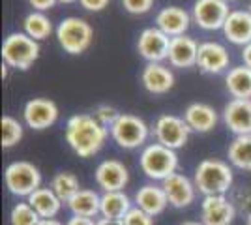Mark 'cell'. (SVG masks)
Instances as JSON below:
<instances>
[{"label":"cell","mask_w":251,"mask_h":225,"mask_svg":"<svg viewBox=\"0 0 251 225\" xmlns=\"http://www.w3.org/2000/svg\"><path fill=\"white\" fill-rule=\"evenodd\" d=\"M189 133H191V129L186 124V120L176 115H161L154 124L156 143L173 150L182 149L188 143Z\"/></svg>","instance_id":"ba28073f"},{"label":"cell","mask_w":251,"mask_h":225,"mask_svg":"<svg viewBox=\"0 0 251 225\" xmlns=\"http://www.w3.org/2000/svg\"><path fill=\"white\" fill-rule=\"evenodd\" d=\"M26 203H30L40 218H56L64 204L51 188H38L30 197H26Z\"/></svg>","instance_id":"cb8c5ba5"},{"label":"cell","mask_w":251,"mask_h":225,"mask_svg":"<svg viewBox=\"0 0 251 225\" xmlns=\"http://www.w3.org/2000/svg\"><path fill=\"white\" fill-rule=\"evenodd\" d=\"M4 182L11 195L30 197L38 188H42V173L30 161H13L4 171Z\"/></svg>","instance_id":"8992f818"},{"label":"cell","mask_w":251,"mask_h":225,"mask_svg":"<svg viewBox=\"0 0 251 225\" xmlns=\"http://www.w3.org/2000/svg\"><path fill=\"white\" fill-rule=\"evenodd\" d=\"M124 225H154V216L147 214L139 206H131V210L124 216Z\"/></svg>","instance_id":"d6a6232c"},{"label":"cell","mask_w":251,"mask_h":225,"mask_svg":"<svg viewBox=\"0 0 251 225\" xmlns=\"http://www.w3.org/2000/svg\"><path fill=\"white\" fill-rule=\"evenodd\" d=\"M223 2H227V4H229V2H232V0H223Z\"/></svg>","instance_id":"bcb514c9"},{"label":"cell","mask_w":251,"mask_h":225,"mask_svg":"<svg viewBox=\"0 0 251 225\" xmlns=\"http://www.w3.org/2000/svg\"><path fill=\"white\" fill-rule=\"evenodd\" d=\"M23 32L28 34L36 42H42V40L51 36L52 23L43 11H32L23 21Z\"/></svg>","instance_id":"83f0119b"},{"label":"cell","mask_w":251,"mask_h":225,"mask_svg":"<svg viewBox=\"0 0 251 225\" xmlns=\"http://www.w3.org/2000/svg\"><path fill=\"white\" fill-rule=\"evenodd\" d=\"M139 165H141V171L145 173L150 180L163 182L167 176L175 175L178 169L176 150L167 149L159 143H152L143 149Z\"/></svg>","instance_id":"3957f363"},{"label":"cell","mask_w":251,"mask_h":225,"mask_svg":"<svg viewBox=\"0 0 251 225\" xmlns=\"http://www.w3.org/2000/svg\"><path fill=\"white\" fill-rule=\"evenodd\" d=\"M169 45L171 38L165 32H161L157 26L145 28L139 34L137 40V51L148 62H163L169 58Z\"/></svg>","instance_id":"30bf717a"},{"label":"cell","mask_w":251,"mask_h":225,"mask_svg":"<svg viewBox=\"0 0 251 225\" xmlns=\"http://www.w3.org/2000/svg\"><path fill=\"white\" fill-rule=\"evenodd\" d=\"M234 214L236 206L225 195H206L201 203V222L204 225H230Z\"/></svg>","instance_id":"7c38bea8"},{"label":"cell","mask_w":251,"mask_h":225,"mask_svg":"<svg viewBox=\"0 0 251 225\" xmlns=\"http://www.w3.org/2000/svg\"><path fill=\"white\" fill-rule=\"evenodd\" d=\"M161 188L167 195L169 204L175 206V208H186L189 204L195 201V195H197V188H195V182L189 180L186 175L182 173H175L167 176L163 182H161Z\"/></svg>","instance_id":"9a60e30c"},{"label":"cell","mask_w":251,"mask_h":225,"mask_svg":"<svg viewBox=\"0 0 251 225\" xmlns=\"http://www.w3.org/2000/svg\"><path fill=\"white\" fill-rule=\"evenodd\" d=\"M25 124L32 129H47L58 120V107L52 100L47 98H34L25 103L23 109Z\"/></svg>","instance_id":"8fae6325"},{"label":"cell","mask_w":251,"mask_h":225,"mask_svg":"<svg viewBox=\"0 0 251 225\" xmlns=\"http://www.w3.org/2000/svg\"><path fill=\"white\" fill-rule=\"evenodd\" d=\"M135 206L145 210L150 216H159L169 206V199L163 188L156 184H145L135 193Z\"/></svg>","instance_id":"7402d4cb"},{"label":"cell","mask_w":251,"mask_h":225,"mask_svg":"<svg viewBox=\"0 0 251 225\" xmlns=\"http://www.w3.org/2000/svg\"><path fill=\"white\" fill-rule=\"evenodd\" d=\"M141 83L150 94H167L175 86V74L163 62H148L141 72Z\"/></svg>","instance_id":"e0dca14e"},{"label":"cell","mask_w":251,"mask_h":225,"mask_svg":"<svg viewBox=\"0 0 251 225\" xmlns=\"http://www.w3.org/2000/svg\"><path fill=\"white\" fill-rule=\"evenodd\" d=\"M94 178L103 192H124L129 182V173L120 160H105L96 167Z\"/></svg>","instance_id":"5bb4252c"},{"label":"cell","mask_w":251,"mask_h":225,"mask_svg":"<svg viewBox=\"0 0 251 225\" xmlns=\"http://www.w3.org/2000/svg\"><path fill=\"white\" fill-rule=\"evenodd\" d=\"M0 128H2V147L4 149H11L23 139L25 129H23V124L15 117L4 115L0 118Z\"/></svg>","instance_id":"f546056e"},{"label":"cell","mask_w":251,"mask_h":225,"mask_svg":"<svg viewBox=\"0 0 251 225\" xmlns=\"http://www.w3.org/2000/svg\"><path fill=\"white\" fill-rule=\"evenodd\" d=\"M223 122L234 135H251V98H232L223 107Z\"/></svg>","instance_id":"4fadbf2b"},{"label":"cell","mask_w":251,"mask_h":225,"mask_svg":"<svg viewBox=\"0 0 251 225\" xmlns=\"http://www.w3.org/2000/svg\"><path fill=\"white\" fill-rule=\"evenodd\" d=\"M109 2H111V0H79L81 8H84V10H88V11L105 10V8L109 6Z\"/></svg>","instance_id":"d590c367"},{"label":"cell","mask_w":251,"mask_h":225,"mask_svg":"<svg viewBox=\"0 0 251 225\" xmlns=\"http://www.w3.org/2000/svg\"><path fill=\"white\" fill-rule=\"evenodd\" d=\"M242 62H244V66L251 68V43H248V45L242 49Z\"/></svg>","instance_id":"f35d334b"},{"label":"cell","mask_w":251,"mask_h":225,"mask_svg":"<svg viewBox=\"0 0 251 225\" xmlns=\"http://www.w3.org/2000/svg\"><path fill=\"white\" fill-rule=\"evenodd\" d=\"M189 25H191V15L180 6H169L163 8L156 15V26L165 32L169 38H176L184 36L188 32Z\"/></svg>","instance_id":"d6986e66"},{"label":"cell","mask_w":251,"mask_h":225,"mask_svg":"<svg viewBox=\"0 0 251 225\" xmlns=\"http://www.w3.org/2000/svg\"><path fill=\"white\" fill-rule=\"evenodd\" d=\"M122 6L131 15H143L152 10L154 0H122Z\"/></svg>","instance_id":"836d02e7"},{"label":"cell","mask_w":251,"mask_h":225,"mask_svg":"<svg viewBox=\"0 0 251 225\" xmlns=\"http://www.w3.org/2000/svg\"><path fill=\"white\" fill-rule=\"evenodd\" d=\"M109 135V129L103 128L94 115H74L66 122V143L79 158L96 156Z\"/></svg>","instance_id":"6da1fadb"},{"label":"cell","mask_w":251,"mask_h":225,"mask_svg":"<svg viewBox=\"0 0 251 225\" xmlns=\"http://www.w3.org/2000/svg\"><path fill=\"white\" fill-rule=\"evenodd\" d=\"M248 11H251V0H250V4H248Z\"/></svg>","instance_id":"f6af8a7d"},{"label":"cell","mask_w":251,"mask_h":225,"mask_svg":"<svg viewBox=\"0 0 251 225\" xmlns=\"http://www.w3.org/2000/svg\"><path fill=\"white\" fill-rule=\"evenodd\" d=\"M38 225H64L62 222H58L56 218H42Z\"/></svg>","instance_id":"60d3db41"},{"label":"cell","mask_w":251,"mask_h":225,"mask_svg":"<svg viewBox=\"0 0 251 225\" xmlns=\"http://www.w3.org/2000/svg\"><path fill=\"white\" fill-rule=\"evenodd\" d=\"M131 210V201L124 192H103L100 216L109 220H124V216Z\"/></svg>","instance_id":"d4e9b609"},{"label":"cell","mask_w":251,"mask_h":225,"mask_svg":"<svg viewBox=\"0 0 251 225\" xmlns=\"http://www.w3.org/2000/svg\"><path fill=\"white\" fill-rule=\"evenodd\" d=\"M182 225H204L202 222H184Z\"/></svg>","instance_id":"b9f144b4"},{"label":"cell","mask_w":251,"mask_h":225,"mask_svg":"<svg viewBox=\"0 0 251 225\" xmlns=\"http://www.w3.org/2000/svg\"><path fill=\"white\" fill-rule=\"evenodd\" d=\"M225 86L232 98H251V68L234 66L225 75Z\"/></svg>","instance_id":"484cf974"},{"label":"cell","mask_w":251,"mask_h":225,"mask_svg":"<svg viewBox=\"0 0 251 225\" xmlns=\"http://www.w3.org/2000/svg\"><path fill=\"white\" fill-rule=\"evenodd\" d=\"M229 13V4L223 0H195L191 17L202 30H223Z\"/></svg>","instance_id":"9c48e42d"},{"label":"cell","mask_w":251,"mask_h":225,"mask_svg":"<svg viewBox=\"0 0 251 225\" xmlns=\"http://www.w3.org/2000/svg\"><path fill=\"white\" fill-rule=\"evenodd\" d=\"M60 4H74V2H79V0H58Z\"/></svg>","instance_id":"7bdbcfd3"},{"label":"cell","mask_w":251,"mask_h":225,"mask_svg":"<svg viewBox=\"0 0 251 225\" xmlns=\"http://www.w3.org/2000/svg\"><path fill=\"white\" fill-rule=\"evenodd\" d=\"M40 56V43L28 34L13 32L2 43V60L15 70H28Z\"/></svg>","instance_id":"277c9868"},{"label":"cell","mask_w":251,"mask_h":225,"mask_svg":"<svg viewBox=\"0 0 251 225\" xmlns=\"http://www.w3.org/2000/svg\"><path fill=\"white\" fill-rule=\"evenodd\" d=\"M40 216L30 206V203H17L10 212V225H38Z\"/></svg>","instance_id":"4dcf8cb0"},{"label":"cell","mask_w":251,"mask_h":225,"mask_svg":"<svg viewBox=\"0 0 251 225\" xmlns=\"http://www.w3.org/2000/svg\"><path fill=\"white\" fill-rule=\"evenodd\" d=\"M49 188L58 195V199H60L62 203H68L75 193L81 190V184H79V178L75 176L74 173L60 171L51 178Z\"/></svg>","instance_id":"f1b7e54d"},{"label":"cell","mask_w":251,"mask_h":225,"mask_svg":"<svg viewBox=\"0 0 251 225\" xmlns=\"http://www.w3.org/2000/svg\"><path fill=\"white\" fill-rule=\"evenodd\" d=\"M68 208L74 216H81V218H92L100 214V204H101V195L96 193L94 190H86L81 188L75 193L74 197L68 201Z\"/></svg>","instance_id":"603a6c76"},{"label":"cell","mask_w":251,"mask_h":225,"mask_svg":"<svg viewBox=\"0 0 251 225\" xmlns=\"http://www.w3.org/2000/svg\"><path fill=\"white\" fill-rule=\"evenodd\" d=\"M234 206L240 210V212H244L246 216L251 214V190H242V192H238L236 195H234Z\"/></svg>","instance_id":"e575fe53"},{"label":"cell","mask_w":251,"mask_h":225,"mask_svg":"<svg viewBox=\"0 0 251 225\" xmlns=\"http://www.w3.org/2000/svg\"><path fill=\"white\" fill-rule=\"evenodd\" d=\"M229 161L242 171H251V135H236L227 149Z\"/></svg>","instance_id":"4316f807"},{"label":"cell","mask_w":251,"mask_h":225,"mask_svg":"<svg viewBox=\"0 0 251 225\" xmlns=\"http://www.w3.org/2000/svg\"><path fill=\"white\" fill-rule=\"evenodd\" d=\"M118 117H120V113L115 107H111V105H100L94 111V118L107 129L115 124L116 120H118Z\"/></svg>","instance_id":"1f68e13d"},{"label":"cell","mask_w":251,"mask_h":225,"mask_svg":"<svg viewBox=\"0 0 251 225\" xmlns=\"http://www.w3.org/2000/svg\"><path fill=\"white\" fill-rule=\"evenodd\" d=\"M109 133L120 149L133 150L147 143L150 129L143 118L129 115V113H120L118 120L109 128Z\"/></svg>","instance_id":"52a82bcc"},{"label":"cell","mask_w":251,"mask_h":225,"mask_svg":"<svg viewBox=\"0 0 251 225\" xmlns=\"http://www.w3.org/2000/svg\"><path fill=\"white\" fill-rule=\"evenodd\" d=\"M66 225H96V222L92 218H81V216H72Z\"/></svg>","instance_id":"74e56055"},{"label":"cell","mask_w":251,"mask_h":225,"mask_svg":"<svg viewBox=\"0 0 251 225\" xmlns=\"http://www.w3.org/2000/svg\"><path fill=\"white\" fill-rule=\"evenodd\" d=\"M246 225H251V214L248 216V220H246Z\"/></svg>","instance_id":"ee69618b"},{"label":"cell","mask_w":251,"mask_h":225,"mask_svg":"<svg viewBox=\"0 0 251 225\" xmlns=\"http://www.w3.org/2000/svg\"><path fill=\"white\" fill-rule=\"evenodd\" d=\"M199 45L193 38L189 36H176L171 38V45H169V64L173 68H180V70H188L197 66V54H199Z\"/></svg>","instance_id":"ac0fdd59"},{"label":"cell","mask_w":251,"mask_h":225,"mask_svg":"<svg viewBox=\"0 0 251 225\" xmlns=\"http://www.w3.org/2000/svg\"><path fill=\"white\" fill-rule=\"evenodd\" d=\"M56 40L68 54H81L92 45L94 28L81 17H66L56 26Z\"/></svg>","instance_id":"5b68a950"},{"label":"cell","mask_w":251,"mask_h":225,"mask_svg":"<svg viewBox=\"0 0 251 225\" xmlns=\"http://www.w3.org/2000/svg\"><path fill=\"white\" fill-rule=\"evenodd\" d=\"M184 120L189 126L191 131H197V133H208L216 128L218 124V113L216 109L208 105V103H189L186 111H184Z\"/></svg>","instance_id":"44dd1931"},{"label":"cell","mask_w":251,"mask_h":225,"mask_svg":"<svg viewBox=\"0 0 251 225\" xmlns=\"http://www.w3.org/2000/svg\"><path fill=\"white\" fill-rule=\"evenodd\" d=\"M223 34L230 43L246 47L251 43V11L230 10L227 21L223 25Z\"/></svg>","instance_id":"ffe728a7"},{"label":"cell","mask_w":251,"mask_h":225,"mask_svg":"<svg viewBox=\"0 0 251 225\" xmlns=\"http://www.w3.org/2000/svg\"><path fill=\"white\" fill-rule=\"evenodd\" d=\"M58 0H28V4H30L34 11H47L54 8V4H56Z\"/></svg>","instance_id":"8d00e7d4"},{"label":"cell","mask_w":251,"mask_h":225,"mask_svg":"<svg viewBox=\"0 0 251 225\" xmlns=\"http://www.w3.org/2000/svg\"><path fill=\"white\" fill-rule=\"evenodd\" d=\"M230 64V54L225 45L218 42H204L199 45L197 54V68L202 74L218 75L225 72Z\"/></svg>","instance_id":"2e32d148"},{"label":"cell","mask_w":251,"mask_h":225,"mask_svg":"<svg viewBox=\"0 0 251 225\" xmlns=\"http://www.w3.org/2000/svg\"><path fill=\"white\" fill-rule=\"evenodd\" d=\"M234 175L229 163L223 160H202L195 169L193 182L197 192H201L204 197L206 195H225L232 186Z\"/></svg>","instance_id":"7a4b0ae2"},{"label":"cell","mask_w":251,"mask_h":225,"mask_svg":"<svg viewBox=\"0 0 251 225\" xmlns=\"http://www.w3.org/2000/svg\"><path fill=\"white\" fill-rule=\"evenodd\" d=\"M96 225H124L122 220H109V218H100L96 220Z\"/></svg>","instance_id":"ab89813d"}]
</instances>
